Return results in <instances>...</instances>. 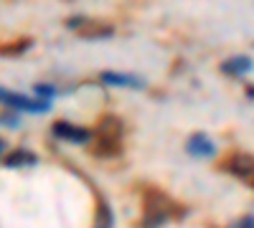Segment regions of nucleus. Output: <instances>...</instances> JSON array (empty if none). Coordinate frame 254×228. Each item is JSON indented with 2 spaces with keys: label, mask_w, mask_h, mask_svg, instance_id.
Instances as JSON below:
<instances>
[{
  "label": "nucleus",
  "mask_w": 254,
  "mask_h": 228,
  "mask_svg": "<svg viewBox=\"0 0 254 228\" xmlns=\"http://www.w3.org/2000/svg\"><path fill=\"white\" fill-rule=\"evenodd\" d=\"M142 203H145V208H142L140 228H158V226H163L165 221L178 218V216L186 213L183 208H178V205L168 198L165 193H160L158 188H145Z\"/></svg>",
  "instance_id": "1"
},
{
  "label": "nucleus",
  "mask_w": 254,
  "mask_h": 228,
  "mask_svg": "<svg viewBox=\"0 0 254 228\" xmlns=\"http://www.w3.org/2000/svg\"><path fill=\"white\" fill-rule=\"evenodd\" d=\"M0 104H8V107L20 109V112H33V114H44L51 109V104L46 99H28L23 94H15L8 89H0Z\"/></svg>",
  "instance_id": "2"
},
{
  "label": "nucleus",
  "mask_w": 254,
  "mask_h": 228,
  "mask_svg": "<svg viewBox=\"0 0 254 228\" xmlns=\"http://www.w3.org/2000/svg\"><path fill=\"white\" fill-rule=\"evenodd\" d=\"M224 170L237 175L239 180H244L247 185L254 188V155H247V152H231L226 160H224Z\"/></svg>",
  "instance_id": "3"
},
{
  "label": "nucleus",
  "mask_w": 254,
  "mask_h": 228,
  "mask_svg": "<svg viewBox=\"0 0 254 228\" xmlns=\"http://www.w3.org/2000/svg\"><path fill=\"white\" fill-rule=\"evenodd\" d=\"M186 152L193 155V157H214L216 155V144L211 142L208 135L193 132V135L188 137V142H186Z\"/></svg>",
  "instance_id": "4"
},
{
  "label": "nucleus",
  "mask_w": 254,
  "mask_h": 228,
  "mask_svg": "<svg viewBox=\"0 0 254 228\" xmlns=\"http://www.w3.org/2000/svg\"><path fill=\"white\" fill-rule=\"evenodd\" d=\"M54 135L56 137H61V139H71V142H79V144H84V142H89V137H92V132L89 130H84V127H76V124H69V122H54Z\"/></svg>",
  "instance_id": "5"
},
{
  "label": "nucleus",
  "mask_w": 254,
  "mask_h": 228,
  "mask_svg": "<svg viewBox=\"0 0 254 228\" xmlns=\"http://www.w3.org/2000/svg\"><path fill=\"white\" fill-rule=\"evenodd\" d=\"M102 81L110 87H127V89H142L145 87V79H140L135 74H117V71H104Z\"/></svg>",
  "instance_id": "6"
},
{
  "label": "nucleus",
  "mask_w": 254,
  "mask_h": 228,
  "mask_svg": "<svg viewBox=\"0 0 254 228\" xmlns=\"http://www.w3.org/2000/svg\"><path fill=\"white\" fill-rule=\"evenodd\" d=\"M97 137L120 139V142H122V122H120L115 114H104V117L97 122Z\"/></svg>",
  "instance_id": "7"
},
{
  "label": "nucleus",
  "mask_w": 254,
  "mask_h": 228,
  "mask_svg": "<svg viewBox=\"0 0 254 228\" xmlns=\"http://www.w3.org/2000/svg\"><path fill=\"white\" fill-rule=\"evenodd\" d=\"M112 33H115V28L110 23H99V20L84 18V23L79 26V36H84V38H107Z\"/></svg>",
  "instance_id": "8"
},
{
  "label": "nucleus",
  "mask_w": 254,
  "mask_h": 228,
  "mask_svg": "<svg viewBox=\"0 0 254 228\" xmlns=\"http://www.w3.org/2000/svg\"><path fill=\"white\" fill-rule=\"evenodd\" d=\"M221 71L229 76H244L252 71V58L249 56H231L221 64Z\"/></svg>",
  "instance_id": "9"
},
{
  "label": "nucleus",
  "mask_w": 254,
  "mask_h": 228,
  "mask_svg": "<svg viewBox=\"0 0 254 228\" xmlns=\"http://www.w3.org/2000/svg\"><path fill=\"white\" fill-rule=\"evenodd\" d=\"M120 150H122V142L120 139L97 137L94 144H92V155H97V157H115V155H120Z\"/></svg>",
  "instance_id": "10"
},
{
  "label": "nucleus",
  "mask_w": 254,
  "mask_h": 228,
  "mask_svg": "<svg viewBox=\"0 0 254 228\" xmlns=\"http://www.w3.org/2000/svg\"><path fill=\"white\" fill-rule=\"evenodd\" d=\"M5 168H20V165H36V155L28 152V150H13L5 155L3 160Z\"/></svg>",
  "instance_id": "11"
},
{
  "label": "nucleus",
  "mask_w": 254,
  "mask_h": 228,
  "mask_svg": "<svg viewBox=\"0 0 254 228\" xmlns=\"http://www.w3.org/2000/svg\"><path fill=\"white\" fill-rule=\"evenodd\" d=\"M115 218H112V208L107 205V200L97 203V216H94V228H112Z\"/></svg>",
  "instance_id": "12"
},
{
  "label": "nucleus",
  "mask_w": 254,
  "mask_h": 228,
  "mask_svg": "<svg viewBox=\"0 0 254 228\" xmlns=\"http://www.w3.org/2000/svg\"><path fill=\"white\" fill-rule=\"evenodd\" d=\"M31 44H33L31 38H20V41H13V44H8V46H0V53L3 56H18L26 48H31Z\"/></svg>",
  "instance_id": "13"
},
{
  "label": "nucleus",
  "mask_w": 254,
  "mask_h": 228,
  "mask_svg": "<svg viewBox=\"0 0 254 228\" xmlns=\"http://www.w3.org/2000/svg\"><path fill=\"white\" fill-rule=\"evenodd\" d=\"M36 94L41 96V99H51V96H56V89L54 87H49V84H36Z\"/></svg>",
  "instance_id": "14"
},
{
  "label": "nucleus",
  "mask_w": 254,
  "mask_h": 228,
  "mask_svg": "<svg viewBox=\"0 0 254 228\" xmlns=\"http://www.w3.org/2000/svg\"><path fill=\"white\" fill-rule=\"evenodd\" d=\"M231 228H254V216H244V218H239Z\"/></svg>",
  "instance_id": "15"
},
{
  "label": "nucleus",
  "mask_w": 254,
  "mask_h": 228,
  "mask_svg": "<svg viewBox=\"0 0 254 228\" xmlns=\"http://www.w3.org/2000/svg\"><path fill=\"white\" fill-rule=\"evenodd\" d=\"M0 119H3L8 127H18V117L15 114H5V117H0Z\"/></svg>",
  "instance_id": "16"
},
{
  "label": "nucleus",
  "mask_w": 254,
  "mask_h": 228,
  "mask_svg": "<svg viewBox=\"0 0 254 228\" xmlns=\"http://www.w3.org/2000/svg\"><path fill=\"white\" fill-rule=\"evenodd\" d=\"M3 150H5V142H3V139H0V152H3Z\"/></svg>",
  "instance_id": "17"
}]
</instances>
